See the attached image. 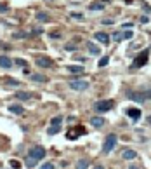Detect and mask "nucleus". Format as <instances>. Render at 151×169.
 <instances>
[{
    "mask_svg": "<svg viewBox=\"0 0 151 169\" xmlns=\"http://www.w3.org/2000/svg\"><path fill=\"white\" fill-rule=\"evenodd\" d=\"M45 157V148L42 147V145H35V147L28 152V155H26V166L28 167H35L38 164V160H42V159Z\"/></svg>",
    "mask_w": 151,
    "mask_h": 169,
    "instance_id": "1",
    "label": "nucleus"
},
{
    "mask_svg": "<svg viewBox=\"0 0 151 169\" xmlns=\"http://www.w3.org/2000/svg\"><path fill=\"white\" fill-rule=\"evenodd\" d=\"M127 98L135 101V103H144L151 99V89H142V91H129Z\"/></svg>",
    "mask_w": 151,
    "mask_h": 169,
    "instance_id": "2",
    "label": "nucleus"
},
{
    "mask_svg": "<svg viewBox=\"0 0 151 169\" xmlns=\"http://www.w3.org/2000/svg\"><path fill=\"white\" fill-rule=\"evenodd\" d=\"M116 143H118V138H116V134H108L106 136V140H104L103 143V153H111L115 150V147H116Z\"/></svg>",
    "mask_w": 151,
    "mask_h": 169,
    "instance_id": "3",
    "label": "nucleus"
},
{
    "mask_svg": "<svg viewBox=\"0 0 151 169\" xmlns=\"http://www.w3.org/2000/svg\"><path fill=\"white\" fill-rule=\"evenodd\" d=\"M113 106H115V101H113V99H101V101H97V103L94 105V108H96L97 113H104V112L111 110Z\"/></svg>",
    "mask_w": 151,
    "mask_h": 169,
    "instance_id": "4",
    "label": "nucleus"
},
{
    "mask_svg": "<svg viewBox=\"0 0 151 169\" xmlns=\"http://www.w3.org/2000/svg\"><path fill=\"white\" fill-rule=\"evenodd\" d=\"M148 56H149V49H144L142 52H141L137 58H135L134 65H132V68H137V66H144L146 61H148Z\"/></svg>",
    "mask_w": 151,
    "mask_h": 169,
    "instance_id": "5",
    "label": "nucleus"
},
{
    "mask_svg": "<svg viewBox=\"0 0 151 169\" xmlns=\"http://www.w3.org/2000/svg\"><path fill=\"white\" fill-rule=\"evenodd\" d=\"M89 87V82L87 80H71L70 82V89L73 91H85Z\"/></svg>",
    "mask_w": 151,
    "mask_h": 169,
    "instance_id": "6",
    "label": "nucleus"
},
{
    "mask_svg": "<svg viewBox=\"0 0 151 169\" xmlns=\"http://www.w3.org/2000/svg\"><path fill=\"white\" fill-rule=\"evenodd\" d=\"M35 63H37V66H40V68H50V66L54 65L52 60L47 58V56H38L37 60H35Z\"/></svg>",
    "mask_w": 151,
    "mask_h": 169,
    "instance_id": "7",
    "label": "nucleus"
},
{
    "mask_svg": "<svg viewBox=\"0 0 151 169\" xmlns=\"http://www.w3.org/2000/svg\"><path fill=\"white\" fill-rule=\"evenodd\" d=\"M125 113H127V117H129V119L139 120V119H141V113H142V112H141L139 108H127V110H125Z\"/></svg>",
    "mask_w": 151,
    "mask_h": 169,
    "instance_id": "8",
    "label": "nucleus"
},
{
    "mask_svg": "<svg viewBox=\"0 0 151 169\" xmlns=\"http://www.w3.org/2000/svg\"><path fill=\"white\" fill-rule=\"evenodd\" d=\"M94 38H96L97 42H101V44H108L109 42V35L104 32H96L94 33Z\"/></svg>",
    "mask_w": 151,
    "mask_h": 169,
    "instance_id": "9",
    "label": "nucleus"
},
{
    "mask_svg": "<svg viewBox=\"0 0 151 169\" xmlns=\"http://www.w3.org/2000/svg\"><path fill=\"white\" fill-rule=\"evenodd\" d=\"M122 157H123L125 160H134V159L137 157V152L132 150V148H125L123 152H122Z\"/></svg>",
    "mask_w": 151,
    "mask_h": 169,
    "instance_id": "10",
    "label": "nucleus"
},
{
    "mask_svg": "<svg viewBox=\"0 0 151 169\" xmlns=\"http://www.w3.org/2000/svg\"><path fill=\"white\" fill-rule=\"evenodd\" d=\"M83 127H76V129H73V131H68V134H66V136H68V140H75V138H78L80 136V134H83Z\"/></svg>",
    "mask_w": 151,
    "mask_h": 169,
    "instance_id": "11",
    "label": "nucleus"
},
{
    "mask_svg": "<svg viewBox=\"0 0 151 169\" xmlns=\"http://www.w3.org/2000/svg\"><path fill=\"white\" fill-rule=\"evenodd\" d=\"M104 124H106V120H104L103 117H92V119H90V125H92V127H103Z\"/></svg>",
    "mask_w": 151,
    "mask_h": 169,
    "instance_id": "12",
    "label": "nucleus"
},
{
    "mask_svg": "<svg viewBox=\"0 0 151 169\" xmlns=\"http://www.w3.org/2000/svg\"><path fill=\"white\" fill-rule=\"evenodd\" d=\"M85 45H87V49L90 51L94 56H99V54H101V49H99V47L94 44V42H85Z\"/></svg>",
    "mask_w": 151,
    "mask_h": 169,
    "instance_id": "13",
    "label": "nucleus"
},
{
    "mask_svg": "<svg viewBox=\"0 0 151 169\" xmlns=\"http://www.w3.org/2000/svg\"><path fill=\"white\" fill-rule=\"evenodd\" d=\"M9 112L14 113V115H23L24 113V108H23L21 105H11V106H9Z\"/></svg>",
    "mask_w": 151,
    "mask_h": 169,
    "instance_id": "14",
    "label": "nucleus"
},
{
    "mask_svg": "<svg viewBox=\"0 0 151 169\" xmlns=\"http://www.w3.org/2000/svg\"><path fill=\"white\" fill-rule=\"evenodd\" d=\"M68 71H70V73H73V75H80V73H83V66L70 65V66H68Z\"/></svg>",
    "mask_w": 151,
    "mask_h": 169,
    "instance_id": "15",
    "label": "nucleus"
},
{
    "mask_svg": "<svg viewBox=\"0 0 151 169\" xmlns=\"http://www.w3.org/2000/svg\"><path fill=\"white\" fill-rule=\"evenodd\" d=\"M0 66H2V68H11L12 60L11 58H7V56H0Z\"/></svg>",
    "mask_w": 151,
    "mask_h": 169,
    "instance_id": "16",
    "label": "nucleus"
},
{
    "mask_svg": "<svg viewBox=\"0 0 151 169\" xmlns=\"http://www.w3.org/2000/svg\"><path fill=\"white\" fill-rule=\"evenodd\" d=\"M75 169H89V160L87 159H78Z\"/></svg>",
    "mask_w": 151,
    "mask_h": 169,
    "instance_id": "17",
    "label": "nucleus"
},
{
    "mask_svg": "<svg viewBox=\"0 0 151 169\" xmlns=\"http://www.w3.org/2000/svg\"><path fill=\"white\" fill-rule=\"evenodd\" d=\"M37 21H40V23H47V21H50V17H49L47 12H38V14H37Z\"/></svg>",
    "mask_w": 151,
    "mask_h": 169,
    "instance_id": "18",
    "label": "nucleus"
},
{
    "mask_svg": "<svg viewBox=\"0 0 151 169\" xmlns=\"http://www.w3.org/2000/svg\"><path fill=\"white\" fill-rule=\"evenodd\" d=\"M61 122H63V117H61V115H57V117H52V120H50L52 127H61Z\"/></svg>",
    "mask_w": 151,
    "mask_h": 169,
    "instance_id": "19",
    "label": "nucleus"
},
{
    "mask_svg": "<svg viewBox=\"0 0 151 169\" xmlns=\"http://www.w3.org/2000/svg\"><path fill=\"white\" fill-rule=\"evenodd\" d=\"M31 80H35V82H47V77H45V75H40V73H33V75H31Z\"/></svg>",
    "mask_w": 151,
    "mask_h": 169,
    "instance_id": "20",
    "label": "nucleus"
},
{
    "mask_svg": "<svg viewBox=\"0 0 151 169\" xmlns=\"http://www.w3.org/2000/svg\"><path fill=\"white\" fill-rule=\"evenodd\" d=\"M89 9H90V11H103L104 4H90V6H89Z\"/></svg>",
    "mask_w": 151,
    "mask_h": 169,
    "instance_id": "21",
    "label": "nucleus"
},
{
    "mask_svg": "<svg viewBox=\"0 0 151 169\" xmlns=\"http://www.w3.org/2000/svg\"><path fill=\"white\" fill-rule=\"evenodd\" d=\"M16 98L17 99H30L31 98V94L30 93H16Z\"/></svg>",
    "mask_w": 151,
    "mask_h": 169,
    "instance_id": "22",
    "label": "nucleus"
},
{
    "mask_svg": "<svg viewBox=\"0 0 151 169\" xmlns=\"http://www.w3.org/2000/svg\"><path fill=\"white\" fill-rule=\"evenodd\" d=\"M31 33H28V32H17V33H14L12 37L14 38H24V37H30Z\"/></svg>",
    "mask_w": 151,
    "mask_h": 169,
    "instance_id": "23",
    "label": "nucleus"
},
{
    "mask_svg": "<svg viewBox=\"0 0 151 169\" xmlns=\"http://www.w3.org/2000/svg\"><path fill=\"white\" fill-rule=\"evenodd\" d=\"M111 38H113L115 42H120V40H122V33H120V32H115L113 35H111Z\"/></svg>",
    "mask_w": 151,
    "mask_h": 169,
    "instance_id": "24",
    "label": "nucleus"
},
{
    "mask_svg": "<svg viewBox=\"0 0 151 169\" xmlns=\"http://www.w3.org/2000/svg\"><path fill=\"white\" fill-rule=\"evenodd\" d=\"M132 37H134V33L130 32V30H129V32H123V33H122V38H123V40H125V38L129 40V38H132Z\"/></svg>",
    "mask_w": 151,
    "mask_h": 169,
    "instance_id": "25",
    "label": "nucleus"
},
{
    "mask_svg": "<svg viewBox=\"0 0 151 169\" xmlns=\"http://www.w3.org/2000/svg\"><path fill=\"white\" fill-rule=\"evenodd\" d=\"M109 63V58L108 56H104V58H101V61H99V66H106Z\"/></svg>",
    "mask_w": 151,
    "mask_h": 169,
    "instance_id": "26",
    "label": "nucleus"
},
{
    "mask_svg": "<svg viewBox=\"0 0 151 169\" xmlns=\"http://www.w3.org/2000/svg\"><path fill=\"white\" fill-rule=\"evenodd\" d=\"M70 16L73 17V19H78V21H82V19H83V16H82V14H78V12H71Z\"/></svg>",
    "mask_w": 151,
    "mask_h": 169,
    "instance_id": "27",
    "label": "nucleus"
},
{
    "mask_svg": "<svg viewBox=\"0 0 151 169\" xmlns=\"http://www.w3.org/2000/svg\"><path fill=\"white\" fill-rule=\"evenodd\" d=\"M40 169H54V164H52V162H45Z\"/></svg>",
    "mask_w": 151,
    "mask_h": 169,
    "instance_id": "28",
    "label": "nucleus"
},
{
    "mask_svg": "<svg viewBox=\"0 0 151 169\" xmlns=\"http://www.w3.org/2000/svg\"><path fill=\"white\" fill-rule=\"evenodd\" d=\"M6 82L9 84V86H19V82H17V80H12V79H6Z\"/></svg>",
    "mask_w": 151,
    "mask_h": 169,
    "instance_id": "29",
    "label": "nucleus"
},
{
    "mask_svg": "<svg viewBox=\"0 0 151 169\" xmlns=\"http://www.w3.org/2000/svg\"><path fill=\"white\" fill-rule=\"evenodd\" d=\"M61 131V127H50V129H49V134H54V133H59Z\"/></svg>",
    "mask_w": 151,
    "mask_h": 169,
    "instance_id": "30",
    "label": "nucleus"
},
{
    "mask_svg": "<svg viewBox=\"0 0 151 169\" xmlns=\"http://www.w3.org/2000/svg\"><path fill=\"white\" fill-rule=\"evenodd\" d=\"M11 166H12V167H16V169H19V167H21V164L17 162V160H14V159L11 160Z\"/></svg>",
    "mask_w": 151,
    "mask_h": 169,
    "instance_id": "31",
    "label": "nucleus"
},
{
    "mask_svg": "<svg viewBox=\"0 0 151 169\" xmlns=\"http://www.w3.org/2000/svg\"><path fill=\"white\" fill-rule=\"evenodd\" d=\"M43 30L42 28H33V32H31V35H40V33H42Z\"/></svg>",
    "mask_w": 151,
    "mask_h": 169,
    "instance_id": "32",
    "label": "nucleus"
},
{
    "mask_svg": "<svg viewBox=\"0 0 151 169\" xmlns=\"http://www.w3.org/2000/svg\"><path fill=\"white\" fill-rule=\"evenodd\" d=\"M64 49L66 51H76V45H70V44H68V45H64Z\"/></svg>",
    "mask_w": 151,
    "mask_h": 169,
    "instance_id": "33",
    "label": "nucleus"
},
{
    "mask_svg": "<svg viewBox=\"0 0 151 169\" xmlns=\"http://www.w3.org/2000/svg\"><path fill=\"white\" fill-rule=\"evenodd\" d=\"M16 65H19V66H26V61H24V60H16Z\"/></svg>",
    "mask_w": 151,
    "mask_h": 169,
    "instance_id": "34",
    "label": "nucleus"
},
{
    "mask_svg": "<svg viewBox=\"0 0 151 169\" xmlns=\"http://www.w3.org/2000/svg\"><path fill=\"white\" fill-rule=\"evenodd\" d=\"M7 9H9V7H7L6 4H0V12H7Z\"/></svg>",
    "mask_w": 151,
    "mask_h": 169,
    "instance_id": "35",
    "label": "nucleus"
},
{
    "mask_svg": "<svg viewBox=\"0 0 151 169\" xmlns=\"http://www.w3.org/2000/svg\"><path fill=\"white\" fill-rule=\"evenodd\" d=\"M148 21H149V17H148V16H142V17H141V23H148Z\"/></svg>",
    "mask_w": 151,
    "mask_h": 169,
    "instance_id": "36",
    "label": "nucleus"
},
{
    "mask_svg": "<svg viewBox=\"0 0 151 169\" xmlns=\"http://www.w3.org/2000/svg\"><path fill=\"white\" fill-rule=\"evenodd\" d=\"M104 25H113V19H104Z\"/></svg>",
    "mask_w": 151,
    "mask_h": 169,
    "instance_id": "37",
    "label": "nucleus"
},
{
    "mask_svg": "<svg viewBox=\"0 0 151 169\" xmlns=\"http://www.w3.org/2000/svg\"><path fill=\"white\" fill-rule=\"evenodd\" d=\"M130 26H132V23H123V26H122V28L125 30V28H130Z\"/></svg>",
    "mask_w": 151,
    "mask_h": 169,
    "instance_id": "38",
    "label": "nucleus"
},
{
    "mask_svg": "<svg viewBox=\"0 0 151 169\" xmlns=\"http://www.w3.org/2000/svg\"><path fill=\"white\" fill-rule=\"evenodd\" d=\"M129 169H139V167H137V166H130Z\"/></svg>",
    "mask_w": 151,
    "mask_h": 169,
    "instance_id": "39",
    "label": "nucleus"
},
{
    "mask_svg": "<svg viewBox=\"0 0 151 169\" xmlns=\"http://www.w3.org/2000/svg\"><path fill=\"white\" fill-rule=\"evenodd\" d=\"M94 169H104V167H103V166H96Z\"/></svg>",
    "mask_w": 151,
    "mask_h": 169,
    "instance_id": "40",
    "label": "nucleus"
},
{
    "mask_svg": "<svg viewBox=\"0 0 151 169\" xmlns=\"http://www.w3.org/2000/svg\"><path fill=\"white\" fill-rule=\"evenodd\" d=\"M148 122H149V124H151V115H149V117H148Z\"/></svg>",
    "mask_w": 151,
    "mask_h": 169,
    "instance_id": "41",
    "label": "nucleus"
}]
</instances>
